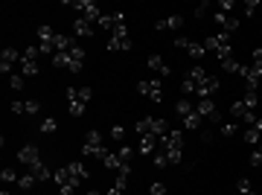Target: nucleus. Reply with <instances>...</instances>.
<instances>
[{
	"label": "nucleus",
	"instance_id": "1",
	"mask_svg": "<svg viewBox=\"0 0 262 195\" xmlns=\"http://www.w3.org/2000/svg\"><path fill=\"white\" fill-rule=\"evenodd\" d=\"M204 47H207V52H216V58H219V62L233 58V41H230V35H227V32L207 35V38H204Z\"/></svg>",
	"mask_w": 262,
	"mask_h": 195
},
{
	"label": "nucleus",
	"instance_id": "2",
	"mask_svg": "<svg viewBox=\"0 0 262 195\" xmlns=\"http://www.w3.org/2000/svg\"><path fill=\"white\" fill-rule=\"evenodd\" d=\"M134 128H137L140 137H143V134H155V137H163V134L169 131V122H166V120H160V116H146V120H140Z\"/></svg>",
	"mask_w": 262,
	"mask_h": 195
},
{
	"label": "nucleus",
	"instance_id": "3",
	"mask_svg": "<svg viewBox=\"0 0 262 195\" xmlns=\"http://www.w3.org/2000/svg\"><path fill=\"white\" fill-rule=\"evenodd\" d=\"M82 152H85L87 158H99V160H102L105 154H108V152L102 148V134H99L96 128H90V131L85 134V143H82Z\"/></svg>",
	"mask_w": 262,
	"mask_h": 195
},
{
	"label": "nucleus",
	"instance_id": "4",
	"mask_svg": "<svg viewBox=\"0 0 262 195\" xmlns=\"http://www.w3.org/2000/svg\"><path fill=\"white\" fill-rule=\"evenodd\" d=\"M67 6H70V9H76V12H79V18H85V20H90V24H96V20L102 18L99 6H96L93 0H73V3L67 0Z\"/></svg>",
	"mask_w": 262,
	"mask_h": 195
},
{
	"label": "nucleus",
	"instance_id": "5",
	"mask_svg": "<svg viewBox=\"0 0 262 195\" xmlns=\"http://www.w3.org/2000/svg\"><path fill=\"white\" fill-rule=\"evenodd\" d=\"M52 178H55V184H58L61 195H73V192H76V186L82 184V180H76L73 175H70L67 166H64V169H55V172H52Z\"/></svg>",
	"mask_w": 262,
	"mask_h": 195
},
{
	"label": "nucleus",
	"instance_id": "6",
	"mask_svg": "<svg viewBox=\"0 0 262 195\" xmlns=\"http://www.w3.org/2000/svg\"><path fill=\"white\" fill-rule=\"evenodd\" d=\"M137 90L143 96H149L152 102H160V99H163V82L160 79H143L137 84Z\"/></svg>",
	"mask_w": 262,
	"mask_h": 195
},
{
	"label": "nucleus",
	"instance_id": "7",
	"mask_svg": "<svg viewBox=\"0 0 262 195\" xmlns=\"http://www.w3.org/2000/svg\"><path fill=\"white\" fill-rule=\"evenodd\" d=\"M195 111L204 116V120H210L213 126H219V122H222V114H219V108H216V102H213V99H198V102H195Z\"/></svg>",
	"mask_w": 262,
	"mask_h": 195
},
{
	"label": "nucleus",
	"instance_id": "8",
	"mask_svg": "<svg viewBox=\"0 0 262 195\" xmlns=\"http://www.w3.org/2000/svg\"><path fill=\"white\" fill-rule=\"evenodd\" d=\"M175 47H178V50H187L192 58H204V56H207V47H204V44L190 41V38H184V35H178V38H175Z\"/></svg>",
	"mask_w": 262,
	"mask_h": 195
},
{
	"label": "nucleus",
	"instance_id": "9",
	"mask_svg": "<svg viewBox=\"0 0 262 195\" xmlns=\"http://www.w3.org/2000/svg\"><path fill=\"white\" fill-rule=\"evenodd\" d=\"M204 79H207V70H204V67H192L190 73H187V79L181 82L184 94H195V88H198Z\"/></svg>",
	"mask_w": 262,
	"mask_h": 195
},
{
	"label": "nucleus",
	"instance_id": "10",
	"mask_svg": "<svg viewBox=\"0 0 262 195\" xmlns=\"http://www.w3.org/2000/svg\"><path fill=\"white\" fill-rule=\"evenodd\" d=\"M239 76L245 79V88H248V90H257V88L262 84V70H260V67H254V64H251V67L242 64Z\"/></svg>",
	"mask_w": 262,
	"mask_h": 195
},
{
	"label": "nucleus",
	"instance_id": "11",
	"mask_svg": "<svg viewBox=\"0 0 262 195\" xmlns=\"http://www.w3.org/2000/svg\"><path fill=\"white\" fill-rule=\"evenodd\" d=\"M99 26H102L105 32H117L125 26V15L122 12H111V15H102L99 18Z\"/></svg>",
	"mask_w": 262,
	"mask_h": 195
},
{
	"label": "nucleus",
	"instance_id": "12",
	"mask_svg": "<svg viewBox=\"0 0 262 195\" xmlns=\"http://www.w3.org/2000/svg\"><path fill=\"white\" fill-rule=\"evenodd\" d=\"M108 50H131V38H128V30L122 26V30H117V32H111V38H108Z\"/></svg>",
	"mask_w": 262,
	"mask_h": 195
},
{
	"label": "nucleus",
	"instance_id": "13",
	"mask_svg": "<svg viewBox=\"0 0 262 195\" xmlns=\"http://www.w3.org/2000/svg\"><path fill=\"white\" fill-rule=\"evenodd\" d=\"M17 58H23V56H17L15 47H6L0 52V73H9V76H12V64H15Z\"/></svg>",
	"mask_w": 262,
	"mask_h": 195
},
{
	"label": "nucleus",
	"instance_id": "14",
	"mask_svg": "<svg viewBox=\"0 0 262 195\" xmlns=\"http://www.w3.org/2000/svg\"><path fill=\"white\" fill-rule=\"evenodd\" d=\"M157 140H160V146L166 148V152H169V148H184V131H166V134L157 137Z\"/></svg>",
	"mask_w": 262,
	"mask_h": 195
},
{
	"label": "nucleus",
	"instance_id": "15",
	"mask_svg": "<svg viewBox=\"0 0 262 195\" xmlns=\"http://www.w3.org/2000/svg\"><path fill=\"white\" fill-rule=\"evenodd\" d=\"M17 160H20V163H26L29 169H32L35 163H41V154H38V146H23V148H17Z\"/></svg>",
	"mask_w": 262,
	"mask_h": 195
},
{
	"label": "nucleus",
	"instance_id": "16",
	"mask_svg": "<svg viewBox=\"0 0 262 195\" xmlns=\"http://www.w3.org/2000/svg\"><path fill=\"white\" fill-rule=\"evenodd\" d=\"M230 114H233V116H239V120H245V122H251V126H254V122H257V114H254V111H251V108H248V105H245L242 99H239V102H233V105H230Z\"/></svg>",
	"mask_w": 262,
	"mask_h": 195
},
{
	"label": "nucleus",
	"instance_id": "17",
	"mask_svg": "<svg viewBox=\"0 0 262 195\" xmlns=\"http://www.w3.org/2000/svg\"><path fill=\"white\" fill-rule=\"evenodd\" d=\"M216 90H219V79H216V76H207V79H204L201 84H198V88H195L198 99H210L213 94H216Z\"/></svg>",
	"mask_w": 262,
	"mask_h": 195
},
{
	"label": "nucleus",
	"instance_id": "18",
	"mask_svg": "<svg viewBox=\"0 0 262 195\" xmlns=\"http://www.w3.org/2000/svg\"><path fill=\"white\" fill-rule=\"evenodd\" d=\"M137 152L143 154V158H152V154L157 152V137H155V134H143V137H140Z\"/></svg>",
	"mask_w": 262,
	"mask_h": 195
},
{
	"label": "nucleus",
	"instance_id": "19",
	"mask_svg": "<svg viewBox=\"0 0 262 195\" xmlns=\"http://www.w3.org/2000/svg\"><path fill=\"white\" fill-rule=\"evenodd\" d=\"M155 26L160 32H166V30H181V26H184V15H169V18H163V20H157Z\"/></svg>",
	"mask_w": 262,
	"mask_h": 195
},
{
	"label": "nucleus",
	"instance_id": "20",
	"mask_svg": "<svg viewBox=\"0 0 262 195\" xmlns=\"http://www.w3.org/2000/svg\"><path fill=\"white\" fill-rule=\"evenodd\" d=\"M93 96V88H67V99L70 102H87V99Z\"/></svg>",
	"mask_w": 262,
	"mask_h": 195
},
{
	"label": "nucleus",
	"instance_id": "21",
	"mask_svg": "<svg viewBox=\"0 0 262 195\" xmlns=\"http://www.w3.org/2000/svg\"><path fill=\"white\" fill-rule=\"evenodd\" d=\"M216 24H219V26H222V30H225L227 35H230V32H236V30H239V18L222 15V12H216Z\"/></svg>",
	"mask_w": 262,
	"mask_h": 195
},
{
	"label": "nucleus",
	"instance_id": "22",
	"mask_svg": "<svg viewBox=\"0 0 262 195\" xmlns=\"http://www.w3.org/2000/svg\"><path fill=\"white\" fill-rule=\"evenodd\" d=\"M146 64H149V70H155L157 76H169V64H166L160 56H149V58H146Z\"/></svg>",
	"mask_w": 262,
	"mask_h": 195
},
{
	"label": "nucleus",
	"instance_id": "23",
	"mask_svg": "<svg viewBox=\"0 0 262 195\" xmlns=\"http://www.w3.org/2000/svg\"><path fill=\"white\" fill-rule=\"evenodd\" d=\"M67 169H70V175L76 180H87L90 178V172H87V166L82 160H73V163H67Z\"/></svg>",
	"mask_w": 262,
	"mask_h": 195
},
{
	"label": "nucleus",
	"instance_id": "24",
	"mask_svg": "<svg viewBox=\"0 0 262 195\" xmlns=\"http://www.w3.org/2000/svg\"><path fill=\"white\" fill-rule=\"evenodd\" d=\"M73 32L82 35V38H87V35H93V24L85 20V18H76V20H73Z\"/></svg>",
	"mask_w": 262,
	"mask_h": 195
},
{
	"label": "nucleus",
	"instance_id": "25",
	"mask_svg": "<svg viewBox=\"0 0 262 195\" xmlns=\"http://www.w3.org/2000/svg\"><path fill=\"white\" fill-rule=\"evenodd\" d=\"M181 122H184V128H187V131H195V128H201V122H204V116L198 114V111H192V114H187V116H184V120H181Z\"/></svg>",
	"mask_w": 262,
	"mask_h": 195
},
{
	"label": "nucleus",
	"instance_id": "26",
	"mask_svg": "<svg viewBox=\"0 0 262 195\" xmlns=\"http://www.w3.org/2000/svg\"><path fill=\"white\" fill-rule=\"evenodd\" d=\"M20 73H23V76H35V73H38V58H26V56H23V58H20Z\"/></svg>",
	"mask_w": 262,
	"mask_h": 195
},
{
	"label": "nucleus",
	"instance_id": "27",
	"mask_svg": "<svg viewBox=\"0 0 262 195\" xmlns=\"http://www.w3.org/2000/svg\"><path fill=\"white\" fill-rule=\"evenodd\" d=\"M29 172H32L38 180H50V178H52V172H50V166H47V163H35Z\"/></svg>",
	"mask_w": 262,
	"mask_h": 195
},
{
	"label": "nucleus",
	"instance_id": "28",
	"mask_svg": "<svg viewBox=\"0 0 262 195\" xmlns=\"http://www.w3.org/2000/svg\"><path fill=\"white\" fill-rule=\"evenodd\" d=\"M55 41V32H52V26H38V44H52Z\"/></svg>",
	"mask_w": 262,
	"mask_h": 195
},
{
	"label": "nucleus",
	"instance_id": "29",
	"mask_svg": "<svg viewBox=\"0 0 262 195\" xmlns=\"http://www.w3.org/2000/svg\"><path fill=\"white\" fill-rule=\"evenodd\" d=\"M102 163L108 166V169H117V172L122 169V160H120V154H117V152H108V154L102 158Z\"/></svg>",
	"mask_w": 262,
	"mask_h": 195
},
{
	"label": "nucleus",
	"instance_id": "30",
	"mask_svg": "<svg viewBox=\"0 0 262 195\" xmlns=\"http://www.w3.org/2000/svg\"><path fill=\"white\" fill-rule=\"evenodd\" d=\"M192 111H195V108H192L190 99H181V102H175V114L181 116V120H184L187 114H192Z\"/></svg>",
	"mask_w": 262,
	"mask_h": 195
},
{
	"label": "nucleus",
	"instance_id": "31",
	"mask_svg": "<svg viewBox=\"0 0 262 195\" xmlns=\"http://www.w3.org/2000/svg\"><path fill=\"white\" fill-rule=\"evenodd\" d=\"M35 184H38V178H35L32 172H29V175H20V178H17V186H20V190H32Z\"/></svg>",
	"mask_w": 262,
	"mask_h": 195
},
{
	"label": "nucleus",
	"instance_id": "32",
	"mask_svg": "<svg viewBox=\"0 0 262 195\" xmlns=\"http://www.w3.org/2000/svg\"><path fill=\"white\" fill-rule=\"evenodd\" d=\"M242 102L248 105V108H251V111H257V105H260V96H257V90H248V94L242 96Z\"/></svg>",
	"mask_w": 262,
	"mask_h": 195
},
{
	"label": "nucleus",
	"instance_id": "33",
	"mask_svg": "<svg viewBox=\"0 0 262 195\" xmlns=\"http://www.w3.org/2000/svg\"><path fill=\"white\" fill-rule=\"evenodd\" d=\"M38 128L44 131V134H52V131L58 128V122H55V120H52V116H44V120H41V126H38Z\"/></svg>",
	"mask_w": 262,
	"mask_h": 195
},
{
	"label": "nucleus",
	"instance_id": "34",
	"mask_svg": "<svg viewBox=\"0 0 262 195\" xmlns=\"http://www.w3.org/2000/svg\"><path fill=\"white\" fill-rule=\"evenodd\" d=\"M260 137H262L260 131L248 128V131H245V137H242V140H245V143H248V146H257V143H260Z\"/></svg>",
	"mask_w": 262,
	"mask_h": 195
},
{
	"label": "nucleus",
	"instance_id": "35",
	"mask_svg": "<svg viewBox=\"0 0 262 195\" xmlns=\"http://www.w3.org/2000/svg\"><path fill=\"white\" fill-rule=\"evenodd\" d=\"M216 9H219L222 15H230V12L236 9V3H233V0H219V3H216Z\"/></svg>",
	"mask_w": 262,
	"mask_h": 195
},
{
	"label": "nucleus",
	"instance_id": "36",
	"mask_svg": "<svg viewBox=\"0 0 262 195\" xmlns=\"http://www.w3.org/2000/svg\"><path fill=\"white\" fill-rule=\"evenodd\" d=\"M236 190H239L242 195H257V192H254V186H251V180H248V178H239V184H236Z\"/></svg>",
	"mask_w": 262,
	"mask_h": 195
},
{
	"label": "nucleus",
	"instance_id": "37",
	"mask_svg": "<svg viewBox=\"0 0 262 195\" xmlns=\"http://www.w3.org/2000/svg\"><path fill=\"white\" fill-rule=\"evenodd\" d=\"M152 160H155V166H157V169L169 166V158H166V152H155V154H152Z\"/></svg>",
	"mask_w": 262,
	"mask_h": 195
},
{
	"label": "nucleus",
	"instance_id": "38",
	"mask_svg": "<svg viewBox=\"0 0 262 195\" xmlns=\"http://www.w3.org/2000/svg\"><path fill=\"white\" fill-rule=\"evenodd\" d=\"M222 67H225L227 73H239V70H242V64H239L236 58H225V62H222Z\"/></svg>",
	"mask_w": 262,
	"mask_h": 195
},
{
	"label": "nucleus",
	"instance_id": "39",
	"mask_svg": "<svg viewBox=\"0 0 262 195\" xmlns=\"http://www.w3.org/2000/svg\"><path fill=\"white\" fill-rule=\"evenodd\" d=\"M9 88H12V90H20V88H23V73H12V76H9Z\"/></svg>",
	"mask_w": 262,
	"mask_h": 195
},
{
	"label": "nucleus",
	"instance_id": "40",
	"mask_svg": "<svg viewBox=\"0 0 262 195\" xmlns=\"http://www.w3.org/2000/svg\"><path fill=\"white\" fill-rule=\"evenodd\" d=\"M67 111H70V116H82L85 114V102H70Z\"/></svg>",
	"mask_w": 262,
	"mask_h": 195
},
{
	"label": "nucleus",
	"instance_id": "41",
	"mask_svg": "<svg viewBox=\"0 0 262 195\" xmlns=\"http://www.w3.org/2000/svg\"><path fill=\"white\" fill-rule=\"evenodd\" d=\"M20 178V175H17L15 169H3V172H0V180H3V184H12V180H17Z\"/></svg>",
	"mask_w": 262,
	"mask_h": 195
},
{
	"label": "nucleus",
	"instance_id": "42",
	"mask_svg": "<svg viewBox=\"0 0 262 195\" xmlns=\"http://www.w3.org/2000/svg\"><path fill=\"white\" fill-rule=\"evenodd\" d=\"M131 152H134V148H128L125 143L117 148V154H120V160H122V163H131Z\"/></svg>",
	"mask_w": 262,
	"mask_h": 195
},
{
	"label": "nucleus",
	"instance_id": "43",
	"mask_svg": "<svg viewBox=\"0 0 262 195\" xmlns=\"http://www.w3.org/2000/svg\"><path fill=\"white\" fill-rule=\"evenodd\" d=\"M23 105H26V114L29 116H35L38 111H41V102H38V99H29V102H23Z\"/></svg>",
	"mask_w": 262,
	"mask_h": 195
},
{
	"label": "nucleus",
	"instance_id": "44",
	"mask_svg": "<svg viewBox=\"0 0 262 195\" xmlns=\"http://www.w3.org/2000/svg\"><path fill=\"white\" fill-rule=\"evenodd\" d=\"M111 140L122 143V140H125V128H122V126H114V128H111Z\"/></svg>",
	"mask_w": 262,
	"mask_h": 195
},
{
	"label": "nucleus",
	"instance_id": "45",
	"mask_svg": "<svg viewBox=\"0 0 262 195\" xmlns=\"http://www.w3.org/2000/svg\"><path fill=\"white\" fill-rule=\"evenodd\" d=\"M149 195H166V186H163L160 180H155V184L149 186Z\"/></svg>",
	"mask_w": 262,
	"mask_h": 195
},
{
	"label": "nucleus",
	"instance_id": "46",
	"mask_svg": "<svg viewBox=\"0 0 262 195\" xmlns=\"http://www.w3.org/2000/svg\"><path fill=\"white\" fill-rule=\"evenodd\" d=\"M9 111H12V114H26V105H23V102H12Z\"/></svg>",
	"mask_w": 262,
	"mask_h": 195
},
{
	"label": "nucleus",
	"instance_id": "47",
	"mask_svg": "<svg viewBox=\"0 0 262 195\" xmlns=\"http://www.w3.org/2000/svg\"><path fill=\"white\" fill-rule=\"evenodd\" d=\"M236 126H222V128H219V134H222V137H233V134H236Z\"/></svg>",
	"mask_w": 262,
	"mask_h": 195
},
{
	"label": "nucleus",
	"instance_id": "48",
	"mask_svg": "<svg viewBox=\"0 0 262 195\" xmlns=\"http://www.w3.org/2000/svg\"><path fill=\"white\" fill-rule=\"evenodd\" d=\"M260 163H262V146L257 148L254 154H251V166H260Z\"/></svg>",
	"mask_w": 262,
	"mask_h": 195
},
{
	"label": "nucleus",
	"instance_id": "49",
	"mask_svg": "<svg viewBox=\"0 0 262 195\" xmlns=\"http://www.w3.org/2000/svg\"><path fill=\"white\" fill-rule=\"evenodd\" d=\"M257 6H260L257 0H248V3H245V15H254V12H257Z\"/></svg>",
	"mask_w": 262,
	"mask_h": 195
},
{
	"label": "nucleus",
	"instance_id": "50",
	"mask_svg": "<svg viewBox=\"0 0 262 195\" xmlns=\"http://www.w3.org/2000/svg\"><path fill=\"white\" fill-rule=\"evenodd\" d=\"M23 56H26V58H38V56H41V50H38V47H26Z\"/></svg>",
	"mask_w": 262,
	"mask_h": 195
},
{
	"label": "nucleus",
	"instance_id": "51",
	"mask_svg": "<svg viewBox=\"0 0 262 195\" xmlns=\"http://www.w3.org/2000/svg\"><path fill=\"white\" fill-rule=\"evenodd\" d=\"M207 9H210V3H201V6L195 9V18H204V15H207Z\"/></svg>",
	"mask_w": 262,
	"mask_h": 195
},
{
	"label": "nucleus",
	"instance_id": "52",
	"mask_svg": "<svg viewBox=\"0 0 262 195\" xmlns=\"http://www.w3.org/2000/svg\"><path fill=\"white\" fill-rule=\"evenodd\" d=\"M125 184H128V178H125V175H120V178H117V184H114V186H117V190H122V192H125Z\"/></svg>",
	"mask_w": 262,
	"mask_h": 195
},
{
	"label": "nucleus",
	"instance_id": "53",
	"mask_svg": "<svg viewBox=\"0 0 262 195\" xmlns=\"http://www.w3.org/2000/svg\"><path fill=\"white\" fill-rule=\"evenodd\" d=\"M251 128H254V131H260V134H262V120H260V116H257V122H254Z\"/></svg>",
	"mask_w": 262,
	"mask_h": 195
},
{
	"label": "nucleus",
	"instance_id": "54",
	"mask_svg": "<svg viewBox=\"0 0 262 195\" xmlns=\"http://www.w3.org/2000/svg\"><path fill=\"white\" fill-rule=\"evenodd\" d=\"M108 195H122V190H117V186H111V190H108Z\"/></svg>",
	"mask_w": 262,
	"mask_h": 195
},
{
	"label": "nucleus",
	"instance_id": "55",
	"mask_svg": "<svg viewBox=\"0 0 262 195\" xmlns=\"http://www.w3.org/2000/svg\"><path fill=\"white\" fill-rule=\"evenodd\" d=\"M0 195H9V192H6V190H3V192H0Z\"/></svg>",
	"mask_w": 262,
	"mask_h": 195
},
{
	"label": "nucleus",
	"instance_id": "56",
	"mask_svg": "<svg viewBox=\"0 0 262 195\" xmlns=\"http://www.w3.org/2000/svg\"><path fill=\"white\" fill-rule=\"evenodd\" d=\"M87 195H99V192H87Z\"/></svg>",
	"mask_w": 262,
	"mask_h": 195
}]
</instances>
